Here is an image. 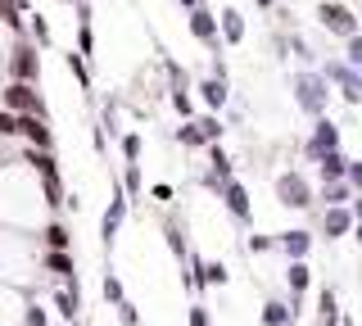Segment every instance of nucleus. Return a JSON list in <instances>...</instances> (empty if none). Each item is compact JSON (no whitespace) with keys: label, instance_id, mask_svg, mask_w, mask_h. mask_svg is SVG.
I'll return each mask as SVG.
<instances>
[{"label":"nucleus","instance_id":"f257e3e1","mask_svg":"<svg viewBox=\"0 0 362 326\" xmlns=\"http://www.w3.org/2000/svg\"><path fill=\"white\" fill-rule=\"evenodd\" d=\"M294 100H299V109L303 114H313V118H322L326 114V100H331V82H326L322 73H294Z\"/></svg>","mask_w":362,"mask_h":326},{"label":"nucleus","instance_id":"f03ea898","mask_svg":"<svg viewBox=\"0 0 362 326\" xmlns=\"http://www.w3.org/2000/svg\"><path fill=\"white\" fill-rule=\"evenodd\" d=\"M0 105L9 109L14 118H28V114H37V118H45V105H41V95L32 91L28 82H9L5 91H0Z\"/></svg>","mask_w":362,"mask_h":326},{"label":"nucleus","instance_id":"7ed1b4c3","mask_svg":"<svg viewBox=\"0 0 362 326\" xmlns=\"http://www.w3.org/2000/svg\"><path fill=\"white\" fill-rule=\"evenodd\" d=\"M317 18H322V28L326 32H335V37H358V18H354V9L349 5H339V0H322L317 5Z\"/></svg>","mask_w":362,"mask_h":326},{"label":"nucleus","instance_id":"20e7f679","mask_svg":"<svg viewBox=\"0 0 362 326\" xmlns=\"http://www.w3.org/2000/svg\"><path fill=\"white\" fill-rule=\"evenodd\" d=\"M41 77V54H37V46L32 41H18L14 50H9V82H37Z\"/></svg>","mask_w":362,"mask_h":326},{"label":"nucleus","instance_id":"39448f33","mask_svg":"<svg viewBox=\"0 0 362 326\" xmlns=\"http://www.w3.org/2000/svg\"><path fill=\"white\" fill-rule=\"evenodd\" d=\"M276 199H281L286 209H308V204H313L308 177H303V173H281V177H276Z\"/></svg>","mask_w":362,"mask_h":326},{"label":"nucleus","instance_id":"423d86ee","mask_svg":"<svg viewBox=\"0 0 362 326\" xmlns=\"http://www.w3.org/2000/svg\"><path fill=\"white\" fill-rule=\"evenodd\" d=\"M322 77H326V82H335L339 91H344L349 105H362V73H358V69H349L344 59H331V64L322 69Z\"/></svg>","mask_w":362,"mask_h":326},{"label":"nucleus","instance_id":"0eeeda50","mask_svg":"<svg viewBox=\"0 0 362 326\" xmlns=\"http://www.w3.org/2000/svg\"><path fill=\"white\" fill-rule=\"evenodd\" d=\"M331 150H339V127L322 114V118L313 122V136H308V145H303V154H308V159L317 163L322 154H331Z\"/></svg>","mask_w":362,"mask_h":326},{"label":"nucleus","instance_id":"6e6552de","mask_svg":"<svg viewBox=\"0 0 362 326\" xmlns=\"http://www.w3.org/2000/svg\"><path fill=\"white\" fill-rule=\"evenodd\" d=\"M190 32H195V41H204V46L213 50V59L222 54V41H218V14L213 9H190Z\"/></svg>","mask_w":362,"mask_h":326},{"label":"nucleus","instance_id":"1a4fd4ad","mask_svg":"<svg viewBox=\"0 0 362 326\" xmlns=\"http://www.w3.org/2000/svg\"><path fill=\"white\" fill-rule=\"evenodd\" d=\"M127 190H113V199H109V209H105V218H100V240L113 245L118 240V227H122V218H127Z\"/></svg>","mask_w":362,"mask_h":326},{"label":"nucleus","instance_id":"9d476101","mask_svg":"<svg viewBox=\"0 0 362 326\" xmlns=\"http://www.w3.org/2000/svg\"><path fill=\"white\" fill-rule=\"evenodd\" d=\"M218 195H222V204L231 209V218H240V222H249V218H254V199H249L245 182H235V177H231V182H226V186L218 190Z\"/></svg>","mask_w":362,"mask_h":326},{"label":"nucleus","instance_id":"9b49d317","mask_svg":"<svg viewBox=\"0 0 362 326\" xmlns=\"http://www.w3.org/2000/svg\"><path fill=\"white\" fill-rule=\"evenodd\" d=\"M18 136H28V150H50V145H54L50 127H45V118H37V114L18 118Z\"/></svg>","mask_w":362,"mask_h":326},{"label":"nucleus","instance_id":"f8f14e48","mask_svg":"<svg viewBox=\"0 0 362 326\" xmlns=\"http://www.w3.org/2000/svg\"><path fill=\"white\" fill-rule=\"evenodd\" d=\"M276 250H286L290 263H303V258H308V250H313V235H308V231H281V235H276Z\"/></svg>","mask_w":362,"mask_h":326},{"label":"nucleus","instance_id":"ddd939ff","mask_svg":"<svg viewBox=\"0 0 362 326\" xmlns=\"http://www.w3.org/2000/svg\"><path fill=\"white\" fill-rule=\"evenodd\" d=\"M322 231H326V240L349 235V231H354V213H349V209H326L322 213Z\"/></svg>","mask_w":362,"mask_h":326},{"label":"nucleus","instance_id":"4468645a","mask_svg":"<svg viewBox=\"0 0 362 326\" xmlns=\"http://www.w3.org/2000/svg\"><path fill=\"white\" fill-rule=\"evenodd\" d=\"M317 168H322V186H326V182H344V177H349V159H344V150L322 154V159H317Z\"/></svg>","mask_w":362,"mask_h":326},{"label":"nucleus","instance_id":"2eb2a0df","mask_svg":"<svg viewBox=\"0 0 362 326\" xmlns=\"http://www.w3.org/2000/svg\"><path fill=\"white\" fill-rule=\"evenodd\" d=\"M54 313H59L64 322H73L77 313H82V295H77V281H68V290L54 295Z\"/></svg>","mask_w":362,"mask_h":326},{"label":"nucleus","instance_id":"dca6fc26","mask_svg":"<svg viewBox=\"0 0 362 326\" xmlns=\"http://www.w3.org/2000/svg\"><path fill=\"white\" fill-rule=\"evenodd\" d=\"M41 267H45V272H54V276H64V281H77L73 254H50V250H45V254H41Z\"/></svg>","mask_w":362,"mask_h":326},{"label":"nucleus","instance_id":"f3484780","mask_svg":"<svg viewBox=\"0 0 362 326\" xmlns=\"http://www.w3.org/2000/svg\"><path fill=\"white\" fill-rule=\"evenodd\" d=\"M263 326H294V308L286 299H267L263 303Z\"/></svg>","mask_w":362,"mask_h":326},{"label":"nucleus","instance_id":"a211bd4d","mask_svg":"<svg viewBox=\"0 0 362 326\" xmlns=\"http://www.w3.org/2000/svg\"><path fill=\"white\" fill-rule=\"evenodd\" d=\"M41 235H45V250L50 254H73V235H68V227H59V222H50Z\"/></svg>","mask_w":362,"mask_h":326},{"label":"nucleus","instance_id":"6ab92c4d","mask_svg":"<svg viewBox=\"0 0 362 326\" xmlns=\"http://www.w3.org/2000/svg\"><path fill=\"white\" fill-rule=\"evenodd\" d=\"M322 199H326V209H349L354 186H349V182H326V186H322Z\"/></svg>","mask_w":362,"mask_h":326},{"label":"nucleus","instance_id":"aec40b11","mask_svg":"<svg viewBox=\"0 0 362 326\" xmlns=\"http://www.w3.org/2000/svg\"><path fill=\"white\" fill-rule=\"evenodd\" d=\"M286 281H290V295H294V303H299V295L308 290V281H313L308 263H290V267H286ZM294 303H290V308H294Z\"/></svg>","mask_w":362,"mask_h":326},{"label":"nucleus","instance_id":"412c9836","mask_svg":"<svg viewBox=\"0 0 362 326\" xmlns=\"http://www.w3.org/2000/svg\"><path fill=\"white\" fill-rule=\"evenodd\" d=\"M163 235H168V250H173L177 258H190V245H186V231H181V222H177V218H168V222H163Z\"/></svg>","mask_w":362,"mask_h":326},{"label":"nucleus","instance_id":"4be33fe9","mask_svg":"<svg viewBox=\"0 0 362 326\" xmlns=\"http://www.w3.org/2000/svg\"><path fill=\"white\" fill-rule=\"evenodd\" d=\"M240 37H245V18H240V9H222V41H226V46H235Z\"/></svg>","mask_w":362,"mask_h":326},{"label":"nucleus","instance_id":"5701e85b","mask_svg":"<svg viewBox=\"0 0 362 326\" xmlns=\"http://www.w3.org/2000/svg\"><path fill=\"white\" fill-rule=\"evenodd\" d=\"M199 95H204V105H209V109H222L226 105V82H218V77H204V82H199Z\"/></svg>","mask_w":362,"mask_h":326},{"label":"nucleus","instance_id":"b1692460","mask_svg":"<svg viewBox=\"0 0 362 326\" xmlns=\"http://www.w3.org/2000/svg\"><path fill=\"white\" fill-rule=\"evenodd\" d=\"M64 69L77 77V86H82V91H90V69H86V59H82V54H73V50H68V54H64Z\"/></svg>","mask_w":362,"mask_h":326},{"label":"nucleus","instance_id":"393cba45","mask_svg":"<svg viewBox=\"0 0 362 326\" xmlns=\"http://www.w3.org/2000/svg\"><path fill=\"white\" fill-rule=\"evenodd\" d=\"M100 295H105V303H109V308H118V303L127 299V290H122V281L113 276V272H105V281H100Z\"/></svg>","mask_w":362,"mask_h":326},{"label":"nucleus","instance_id":"a878e982","mask_svg":"<svg viewBox=\"0 0 362 326\" xmlns=\"http://www.w3.org/2000/svg\"><path fill=\"white\" fill-rule=\"evenodd\" d=\"M195 127H199V136H204V145H218L222 141V122H218V114H204V118H195Z\"/></svg>","mask_w":362,"mask_h":326},{"label":"nucleus","instance_id":"bb28decb","mask_svg":"<svg viewBox=\"0 0 362 326\" xmlns=\"http://www.w3.org/2000/svg\"><path fill=\"white\" fill-rule=\"evenodd\" d=\"M28 163L41 173V182H45V177H59V173H54V154L50 150H28Z\"/></svg>","mask_w":362,"mask_h":326},{"label":"nucleus","instance_id":"cd10ccee","mask_svg":"<svg viewBox=\"0 0 362 326\" xmlns=\"http://www.w3.org/2000/svg\"><path fill=\"white\" fill-rule=\"evenodd\" d=\"M32 23H28V32H32V46H50L54 41V32H50V23H45L41 14H28Z\"/></svg>","mask_w":362,"mask_h":326},{"label":"nucleus","instance_id":"c85d7f7f","mask_svg":"<svg viewBox=\"0 0 362 326\" xmlns=\"http://www.w3.org/2000/svg\"><path fill=\"white\" fill-rule=\"evenodd\" d=\"M41 190H45V204H50V209L68 204V199H64V186H59V177H45V182H41Z\"/></svg>","mask_w":362,"mask_h":326},{"label":"nucleus","instance_id":"c756f323","mask_svg":"<svg viewBox=\"0 0 362 326\" xmlns=\"http://www.w3.org/2000/svg\"><path fill=\"white\" fill-rule=\"evenodd\" d=\"M177 141L186 145V150H209V145H204V136H199V127H195V122H186V127L177 132Z\"/></svg>","mask_w":362,"mask_h":326},{"label":"nucleus","instance_id":"7c9ffc66","mask_svg":"<svg viewBox=\"0 0 362 326\" xmlns=\"http://www.w3.org/2000/svg\"><path fill=\"white\" fill-rule=\"evenodd\" d=\"M344 64H349V69H362V32L344 41Z\"/></svg>","mask_w":362,"mask_h":326},{"label":"nucleus","instance_id":"2f4dec72","mask_svg":"<svg viewBox=\"0 0 362 326\" xmlns=\"http://www.w3.org/2000/svg\"><path fill=\"white\" fill-rule=\"evenodd\" d=\"M173 109H177L181 118H190V114H195V100L186 95V86H173Z\"/></svg>","mask_w":362,"mask_h":326},{"label":"nucleus","instance_id":"473e14b6","mask_svg":"<svg viewBox=\"0 0 362 326\" xmlns=\"http://www.w3.org/2000/svg\"><path fill=\"white\" fill-rule=\"evenodd\" d=\"M90 50H95V37H90V23H77V54L86 59Z\"/></svg>","mask_w":362,"mask_h":326},{"label":"nucleus","instance_id":"72a5a7b5","mask_svg":"<svg viewBox=\"0 0 362 326\" xmlns=\"http://www.w3.org/2000/svg\"><path fill=\"white\" fill-rule=\"evenodd\" d=\"M122 190H127V195H141V168L136 163H127V173H122Z\"/></svg>","mask_w":362,"mask_h":326},{"label":"nucleus","instance_id":"f704fd0d","mask_svg":"<svg viewBox=\"0 0 362 326\" xmlns=\"http://www.w3.org/2000/svg\"><path fill=\"white\" fill-rule=\"evenodd\" d=\"M122 154H127V163L141 159V136H136V132H127V136H122Z\"/></svg>","mask_w":362,"mask_h":326},{"label":"nucleus","instance_id":"c9c22d12","mask_svg":"<svg viewBox=\"0 0 362 326\" xmlns=\"http://www.w3.org/2000/svg\"><path fill=\"white\" fill-rule=\"evenodd\" d=\"M23 322H28V326H50V318H45V308H41V303H28Z\"/></svg>","mask_w":362,"mask_h":326},{"label":"nucleus","instance_id":"e433bc0d","mask_svg":"<svg viewBox=\"0 0 362 326\" xmlns=\"http://www.w3.org/2000/svg\"><path fill=\"white\" fill-rule=\"evenodd\" d=\"M118 318H122V326H141V318H136V303H132V299H122V303H118Z\"/></svg>","mask_w":362,"mask_h":326},{"label":"nucleus","instance_id":"4c0bfd02","mask_svg":"<svg viewBox=\"0 0 362 326\" xmlns=\"http://www.w3.org/2000/svg\"><path fill=\"white\" fill-rule=\"evenodd\" d=\"M267 250H276L272 235H249V254H267Z\"/></svg>","mask_w":362,"mask_h":326},{"label":"nucleus","instance_id":"58836bf2","mask_svg":"<svg viewBox=\"0 0 362 326\" xmlns=\"http://www.w3.org/2000/svg\"><path fill=\"white\" fill-rule=\"evenodd\" d=\"M0 136H18V118L9 109H0Z\"/></svg>","mask_w":362,"mask_h":326},{"label":"nucleus","instance_id":"ea45409f","mask_svg":"<svg viewBox=\"0 0 362 326\" xmlns=\"http://www.w3.org/2000/svg\"><path fill=\"white\" fill-rule=\"evenodd\" d=\"M190 326H213V318H209L204 303H190Z\"/></svg>","mask_w":362,"mask_h":326},{"label":"nucleus","instance_id":"a19ab883","mask_svg":"<svg viewBox=\"0 0 362 326\" xmlns=\"http://www.w3.org/2000/svg\"><path fill=\"white\" fill-rule=\"evenodd\" d=\"M354 190H362V159H349V177H344Z\"/></svg>","mask_w":362,"mask_h":326},{"label":"nucleus","instance_id":"79ce46f5","mask_svg":"<svg viewBox=\"0 0 362 326\" xmlns=\"http://www.w3.org/2000/svg\"><path fill=\"white\" fill-rule=\"evenodd\" d=\"M150 195L158 199V204H168V199H173V186H168V182H158V186H150Z\"/></svg>","mask_w":362,"mask_h":326},{"label":"nucleus","instance_id":"37998d69","mask_svg":"<svg viewBox=\"0 0 362 326\" xmlns=\"http://www.w3.org/2000/svg\"><path fill=\"white\" fill-rule=\"evenodd\" d=\"M349 204H354V209H349V213H354V222H362V195H358V199H349Z\"/></svg>","mask_w":362,"mask_h":326},{"label":"nucleus","instance_id":"c03bdc74","mask_svg":"<svg viewBox=\"0 0 362 326\" xmlns=\"http://www.w3.org/2000/svg\"><path fill=\"white\" fill-rule=\"evenodd\" d=\"M354 240H358V245H362V222H354Z\"/></svg>","mask_w":362,"mask_h":326},{"label":"nucleus","instance_id":"a18cd8bd","mask_svg":"<svg viewBox=\"0 0 362 326\" xmlns=\"http://www.w3.org/2000/svg\"><path fill=\"white\" fill-rule=\"evenodd\" d=\"M177 5H186V9H199V0H177Z\"/></svg>","mask_w":362,"mask_h":326},{"label":"nucleus","instance_id":"49530a36","mask_svg":"<svg viewBox=\"0 0 362 326\" xmlns=\"http://www.w3.org/2000/svg\"><path fill=\"white\" fill-rule=\"evenodd\" d=\"M339 326H358V322H354V318H339Z\"/></svg>","mask_w":362,"mask_h":326},{"label":"nucleus","instance_id":"de8ad7c7","mask_svg":"<svg viewBox=\"0 0 362 326\" xmlns=\"http://www.w3.org/2000/svg\"><path fill=\"white\" fill-rule=\"evenodd\" d=\"M258 5H263V9H272V0H258Z\"/></svg>","mask_w":362,"mask_h":326},{"label":"nucleus","instance_id":"09e8293b","mask_svg":"<svg viewBox=\"0 0 362 326\" xmlns=\"http://www.w3.org/2000/svg\"><path fill=\"white\" fill-rule=\"evenodd\" d=\"M68 5H86V0H68Z\"/></svg>","mask_w":362,"mask_h":326}]
</instances>
